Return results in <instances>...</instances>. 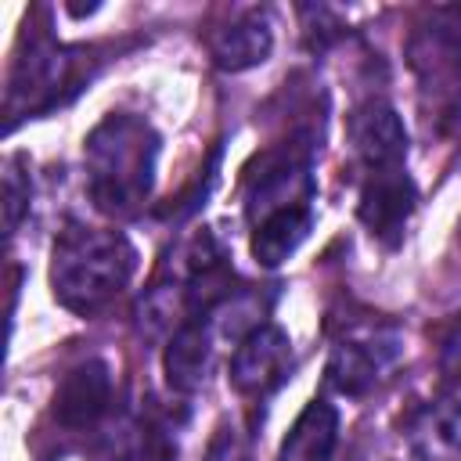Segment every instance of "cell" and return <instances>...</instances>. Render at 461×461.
<instances>
[{"label":"cell","instance_id":"11","mask_svg":"<svg viewBox=\"0 0 461 461\" xmlns=\"http://www.w3.org/2000/svg\"><path fill=\"white\" fill-rule=\"evenodd\" d=\"M209 357H212V339H209V324L202 321H187L180 324L162 353V371H166V385L173 393H194L205 382L209 371Z\"/></svg>","mask_w":461,"mask_h":461},{"label":"cell","instance_id":"12","mask_svg":"<svg viewBox=\"0 0 461 461\" xmlns=\"http://www.w3.org/2000/svg\"><path fill=\"white\" fill-rule=\"evenodd\" d=\"M339 443V411L328 400H310L281 439L277 461H331Z\"/></svg>","mask_w":461,"mask_h":461},{"label":"cell","instance_id":"8","mask_svg":"<svg viewBox=\"0 0 461 461\" xmlns=\"http://www.w3.org/2000/svg\"><path fill=\"white\" fill-rule=\"evenodd\" d=\"M396 357H400V339L389 331L349 339L335 346L328 360V385L339 389L342 396H364L382 382V375L393 367Z\"/></svg>","mask_w":461,"mask_h":461},{"label":"cell","instance_id":"15","mask_svg":"<svg viewBox=\"0 0 461 461\" xmlns=\"http://www.w3.org/2000/svg\"><path fill=\"white\" fill-rule=\"evenodd\" d=\"M29 173H22V158H7V173H4V220H7V234L18 227L22 212L29 209Z\"/></svg>","mask_w":461,"mask_h":461},{"label":"cell","instance_id":"1","mask_svg":"<svg viewBox=\"0 0 461 461\" xmlns=\"http://www.w3.org/2000/svg\"><path fill=\"white\" fill-rule=\"evenodd\" d=\"M83 162L94 205L108 216H133L155 184L158 133L140 115H104L83 140Z\"/></svg>","mask_w":461,"mask_h":461},{"label":"cell","instance_id":"10","mask_svg":"<svg viewBox=\"0 0 461 461\" xmlns=\"http://www.w3.org/2000/svg\"><path fill=\"white\" fill-rule=\"evenodd\" d=\"M270 50H274V32H270L267 14L259 11H249L209 36V54L227 72H245L252 65H263Z\"/></svg>","mask_w":461,"mask_h":461},{"label":"cell","instance_id":"17","mask_svg":"<svg viewBox=\"0 0 461 461\" xmlns=\"http://www.w3.org/2000/svg\"><path fill=\"white\" fill-rule=\"evenodd\" d=\"M450 353H457V371H461V335H457V342H450Z\"/></svg>","mask_w":461,"mask_h":461},{"label":"cell","instance_id":"4","mask_svg":"<svg viewBox=\"0 0 461 461\" xmlns=\"http://www.w3.org/2000/svg\"><path fill=\"white\" fill-rule=\"evenodd\" d=\"M310 194H313L310 162L299 148L259 155L245 176V212L252 220H263L288 205H310Z\"/></svg>","mask_w":461,"mask_h":461},{"label":"cell","instance_id":"7","mask_svg":"<svg viewBox=\"0 0 461 461\" xmlns=\"http://www.w3.org/2000/svg\"><path fill=\"white\" fill-rule=\"evenodd\" d=\"M349 148L364 162L367 173L378 169H400L407 158V130L393 104L385 101H364L349 115Z\"/></svg>","mask_w":461,"mask_h":461},{"label":"cell","instance_id":"16","mask_svg":"<svg viewBox=\"0 0 461 461\" xmlns=\"http://www.w3.org/2000/svg\"><path fill=\"white\" fill-rule=\"evenodd\" d=\"M202 461H252V443L238 425H220Z\"/></svg>","mask_w":461,"mask_h":461},{"label":"cell","instance_id":"5","mask_svg":"<svg viewBox=\"0 0 461 461\" xmlns=\"http://www.w3.org/2000/svg\"><path fill=\"white\" fill-rule=\"evenodd\" d=\"M288 375H292V342L274 324H259L256 331H249L230 357V385L249 400L270 396L274 389L285 385Z\"/></svg>","mask_w":461,"mask_h":461},{"label":"cell","instance_id":"9","mask_svg":"<svg viewBox=\"0 0 461 461\" xmlns=\"http://www.w3.org/2000/svg\"><path fill=\"white\" fill-rule=\"evenodd\" d=\"M112 403V371L104 360L90 357L76 364L54 389L50 414L65 429H90Z\"/></svg>","mask_w":461,"mask_h":461},{"label":"cell","instance_id":"13","mask_svg":"<svg viewBox=\"0 0 461 461\" xmlns=\"http://www.w3.org/2000/svg\"><path fill=\"white\" fill-rule=\"evenodd\" d=\"M310 227H313L310 205H288V209H277V212L256 220V230H252V259L259 267H281L306 241Z\"/></svg>","mask_w":461,"mask_h":461},{"label":"cell","instance_id":"2","mask_svg":"<svg viewBox=\"0 0 461 461\" xmlns=\"http://www.w3.org/2000/svg\"><path fill=\"white\" fill-rule=\"evenodd\" d=\"M133 267L137 252L126 234L68 223L50 249V288L65 310L90 317L126 288Z\"/></svg>","mask_w":461,"mask_h":461},{"label":"cell","instance_id":"6","mask_svg":"<svg viewBox=\"0 0 461 461\" xmlns=\"http://www.w3.org/2000/svg\"><path fill=\"white\" fill-rule=\"evenodd\" d=\"M414 180L400 169H378L367 173L364 187H360V202H357V216L367 227V234L375 241H382L385 249L403 241V227L414 212Z\"/></svg>","mask_w":461,"mask_h":461},{"label":"cell","instance_id":"3","mask_svg":"<svg viewBox=\"0 0 461 461\" xmlns=\"http://www.w3.org/2000/svg\"><path fill=\"white\" fill-rule=\"evenodd\" d=\"M76 58L50 36L29 40V50L14 58L7 83V115H36L61 101V90H76Z\"/></svg>","mask_w":461,"mask_h":461},{"label":"cell","instance_id":"14","mask_svg":"<svg viewBox=\"0 0 461 461\" xmlns=\"http://www.w3.org/2000/svg\"><path fill=\"white\" fill-rule=\"evenodd\" d=\"M411 439L425 461H461V407L436 403L421 411Z\"/></svg>","mask_w":461,"mask_h":461}]
</instances>
